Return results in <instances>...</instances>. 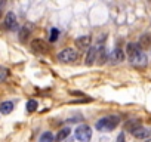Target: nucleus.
I'll use <instances>...</instances> for the list:
<instances>
[{"label": "nucleus", "instance_id": "nucleus-1", "mask_svg": "<svg viewBox=\"0 0 151 142\" xmlns=\"http://www.w3.org/2000/svg\"><path fill=\"white\" fill-rule=\"evenodd\" d=\"M119 121H120V118L117 115H108V117H104V118L98 120L95 126L99 132H111L117 127Z\"/></svg>", "mask_w": 151, "mask_h": 142}, {"label": "nucleus", "instance_id": "nucleus-2", "mask_svg": "<svg viewBox=\"0 0 151 142\" xmlns=\"http://www.w3.org/2000/svg\"><path fill=\"white\" fill-rule=\"evenodd\" d=\"M74 135H76V139L80 141V142H89L91 138H92V129L88 124H80V126L76 127Z\"/></svg>", "mask_w": 151, "mask_h": 142}, {"label": "nucleus", "instance_id": "nucleus-3", "mask_svg": "<svg viewBox=\"0 0 151 142\" xmlns=\"http://www.w3.org/2000/svg\"><path fill=\"white\" fill-rule=\"evenodd\" d=\"M58 59L61 62H65V64L67 62H74L76 59H77V52H76L74 49H71V47H67V49H64L58 53Z\"/></svg>", "mask_w": 151, "mask_h": 142}, {"label": "nucleus", "instance_id": "nucleus-4", "mask_svg": "<svg viewBox=\"0 0 151 142\" xmlns=\"http://www.w3.org/2000/svg\"><path fill=\"white\" fill-rule=\"evenodd\" d=\"M129 62H130L133 67H136V68L145 67V65H147V55H145L144 52H138L136 55H133V56L129 58Z\"/></svg>", "mask_w": 151, "mask_h": 142}, {"label": "nucleus", "instance_id": "nucleus-5", "mask_svg": "<svg viewBox=\"0 0 151 142\" xmlns=\"http://www.w3.org/2000/svg\"><path fill=\"white\" fill-rule=\"evenodd\" d=\"M5 28L14 31L18 28V22H17V16L14 12H8L6 16H5Z\"/></svg>", "mask_w": 151, "mask_h": 142}, {"label": "nucleus", "instance_id": "nucleus-6", "mask_svg": "<svg viewBox=\"0 0 151 142\" xmlns=\"http://www.w3.org/2000/svg\"><path fill=\"white\" fill-rule=\"evenodd\" d=\"M31 49H33L34 52H37V53H46V52H47V44H46V42L42 40V39H34V40L31 42Z\"/></svg>", "mask_w": 151, "mask_h": 142}, {"label": "nucleus", "instance_id": "nucleus-7", "mask_svg": "<svg viewBox=\"0 0 151 142\" xmlns=\"http://www.w3.org/2000/svg\"><path fill=\"white\" fill-rule=\"evenodd\" d=\"M99 55V46L98 47H89V52L86 55V65H93V62L98 59Z\"/></svg>", "mask_w": 151, "mask_h": 142}, {"label": "nucleus", "instance_id": "nucleus-8", "mask_svg": "<svg viewBox=\"0 0 151 142\" xmlns=\"http://www.w3.org/2000/svg\"><path fill=\"white\" fill-rule=\"evenodd\" d=\"M132 135H133L136 139H148V138L151 136V130H150V129H147V127L139 126L136 130H133V132H132Z\"/></svg>", "mask_w": 151, "mask_h": 142}, {"label": "nucleus", "instance_id": "nucleus-9", "mask_svg": "<svg viewBox=\"0 0 151 142\" xmlns=\"http://www.w3.org/2000/svg\"><path fill=\"white\" fill-rule=\"evenodd\" d=\"M138 44H139L141 49H148V47H151V34H150V33L142 34L141 39H139V42H138Z\"/></svg>", "mask_w": 151, "mask_h": 142}, {"label": "nucleus", "instance_id": "nucleus-10", "mask_svg": "<svg viewBox=\"0 0 151 142\" xmlns=\"http://www.w3.org/2000/svg\"><path fill=\"white\" fill-rule=\"evenodd\" d=\"M91 42H92L91 36H80V37L76 39V46L80 47V49H83V47H88V46L91 44Z\"/></svg>", "mask_w": 151, "mask_h": 142}, {"label": "nucleus", "instance_id": "nucleus-11", "mask_svg": "<svg viewBox=\"0 0 151 142\" xmlns=\"http://www.w3.org/2000/svg\"><path fill=\"white\" fill-rule=\"evenodd\" d=\"M12 111H14V102L12 101H5V102L0 104V113H2V114L8 115Z\"/></svg>", "mask_w": 151, "mask_h": 142}, {"label": "nucleus", "instance_id": "nucleus-12", "mask_svg": "<svg viewBox=\"0 0 151 142\" xmlns=\"http://www.w3.org/2000/svg\"><path fill=\"white\" fill-rule=\"evenodd\" d=\"M138 52H141L139 44H136V43H129V44L126 46V53H127V56H129V58H130V56H133V55H136Z\"/></svg>", "mask_w": 151, "mask_h": 142}, {"label": "nucleus", "instance_id": "nucleus-13", "mask_svg": "<svg viewBox=\"0 0 151 142\" xmlns=\"http://www.w3.org/2000/svg\"><path fill=\"white\" fill-rule=\"evenodd\" d=\"M111 59H113L114 62H122V61H124V53H123V50L119 49V47H116V49L113 50V53H111Z\"/></svg>", "mask_w": 151, "mask_h": 142}, {"label": "nucleus", "instance_id": "nucleus-14", "mask_svg": "<svg viewBox=\"0 0 151 142\" xmlns=\"http://www.w3.org/2000/svg\"><path fill=\"white\" fill-rule=\"evenodd\" d=\"M70 132H71V129H70V127H64V129L58 130V133H56L55 139H56L58 142H61V141H64V139H65V138L70 135Z\"/></svg>", "mask_w": 151, "mask_h": 142}, {"label": "nucleus", "instance_id": "nucleus-15", "mask_svg": "<svg viewBox=\"0 0 151 142\" xmlns=\"http://www.w3.org/2000/svg\"><path fill=\"white\" fill-rule=\"evenodd\" d=\"M139 126H141V121L135 118V120H130V121H127V123H126V130H129V132L132 133V132H133V130H136Z\"/></svg>", "mask_w": 151, "mask_h": 142}, {"label": "nucleus", "instance_id": "nucleus-16", "mask_svg": "<svg viewBox=\"0 0 151 142\" xmlns=\"http://www.w3.org/2000/svg\"><path fill=\"white\" fill-rule=\"evenodd\" d=\"M30 34H31V28H30V27H27V25H25V27H22V28H21V31H19V40H21V42H25V40L28 39V36H30Z\"/></svg>", "mask_w": 151, "mask_h": 142}, {"label": "nucleus", "instance_id": "nucleus-17", "mask_svg": "<svg viewBox=\"0 0 151 142\" xmlns=\"http://www.w3.org/2000/svg\"><path fill=\"white\" fill-rule=\"evenodd\" d=\"M53 135L50 133V132H45V133H42V136H40V139H39V142H53Z\"/></svg>", "mask_w": 151, "mask_h": 142}, {"label": "nucleus", "instance_id": "nucleus-18", "mask_svg": "<svg viewBox=\"0 0 151 142\" xmlns=\"http://www.w3.org/2000/svg\"><path fill=\"white\" fill-rule=\"evenodd\" d=\"M36 110H37V101L30 99V101L27 102V111H28V113H34Z\"/></svg>", "mask_w": 151, "mask_h": 142}, {"label": "nucleus", "instance_id": "nucleus-19", "mask_svg": "<svg viewBox=\"0 0 151 142\" xmlns=\"http://www.w3.org/2000/svg\"><path fill=\"white\" fill-rule=\"evenodd\" d=\"M58 37H59V30L58 28H52L50 30V37H49V42H56L58 40Z\"/></svg>", "mask_w": 151, "mask_h": 142}, {"label": "nucleus", "instance_id": "nucleus-20", "mask_svg": "<svg viewBox=\"0 0 151 142\" xmlns=\"http://www.w3.org/2000/svg\"><path fill=\"white\" fill-rule=\"evenodd\" d=\"M8 74H9V70L5 67H0V82H3L8 77Z\"/></svg>", "mask_w": 151, "mask_h": 142}, {"label": "nucleus", "instance_id": "nucleus-21", "mask_svg": "<svg viewBox=\"0 0 151 142\" xmlns=\"http://www.w3.org/2000/svg\"><path fill=\"white\" fill-rule=\"evenodd\" d=\"M117 142H124V133H120V135H119Z\"/></svg>", "mask_w": 151, "mask_h": 142}, {"label": "nucleus", "instance_id": "nucleus-22", "mask_svg": "<svg viewBox=\"0 0 151 142\" xmlns=\"http://www.w3.org/2000/svg\"><path fill=\"white\" fill-rule=\"evenodd\" d=\"M0 16H2V6H0Z\"/></svg>", "mask_w": 151, "mask_h": 142}]
</instances>
